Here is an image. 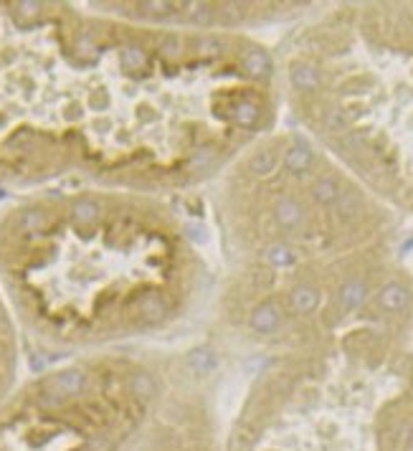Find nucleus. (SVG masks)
Wrapping results in <instances>:
<instances>
[{"instance_id":"39448f33","label":"nucleus","mask_w":413,"mask_h":451,"mask_svg":"<svg viewBox=\"0 0 413 451\" xmlns=\"http://www.w3.org/2000/svg\"><path fill=\"white\" fill-rule=\"evenodd\" d=\"M284 79L304 125L373 190L413 208V6L330 13L292 41Z\"/></svg>"},{"instance_id":"20e7f679","label":"nucleus","mask_w":413,"mask_h":451,"mask_svg":"<svg viewBox=\"0 0 413 451\" xmlns=\"http://www.w3.org/2000/svg\"><path fill=\"white\" fill-rule=\"evenodd\" d=\"M208 345L84 353L0 404V451H223Z\"/></svg>"},{"instance_id":"f03ea898","label":"nucleus","mask_w":413,"mask_h":451,"mask_svg":"<svg viewBox=\"0 0 413 451\" xmlns=\"http://www.w3.org/2000/svg\"><path fill=\"white\" fill-rule=\"evenodd\" d=\"M211 287L173 198L56 185L0 213V289L18 327L59 353L165 345L203 314Z\"/></svg>"},{"instance_id":"7ed1b4c3","label":"nucleus","mask_w":413,"mask_h":451,"mask_svg":"<svg viewBox=\"0 0 413 451\" xmlns=\"http://www.w3.org/2000/svg\"><path fill=\"white\" fill-rule=\"evenodd\" d=\"M221 277L211 287L219 348L294 343L353 314H401L408 292L383 295V216L358 185L299 137H259L211 183Z\"/></svg>"},{"instance_id":"0eeeda50","label":"nucleus","mask_w":413,"mask_h":451,"mask_svg":"<svg viewBox=\"0 0 413 451\" xmlns=\"http://www.w3.org/2000/svg\"><path fill=\"white\" fill-rule=\"evenodd\" d=\"M18 322L13 317L8 299L0 289V404L11 396V388L18 373Z\"/></svg>"},{"instance_id":"423d86ee","label":"nucleus","mask_w":413,"mask_h":451,"mask_svg":"<svg viewBox=\"0 0 413 451\" xmlns=\"http://www.w3.org/2000/svg\"><path fill=\"white\" fill-rule=\"evenodd\" d=\"M223 451H413V358L378 330L277 358Z\"/></svg>"},{"instance_id":"f257e3e1","label":"nucleus","mask_w":413,"mask_h":451,"mask_svg":"<svg viewBox=\"0 0 413 451\" xmlns=\"http://www.w3.org/2000/svg\"><path fill=\"white\" fill-rule=\"evenodd\" d=\"M274 74L241 30L0 0V183L201 190L272 125Z\"/></svg>"}]
</instances>
